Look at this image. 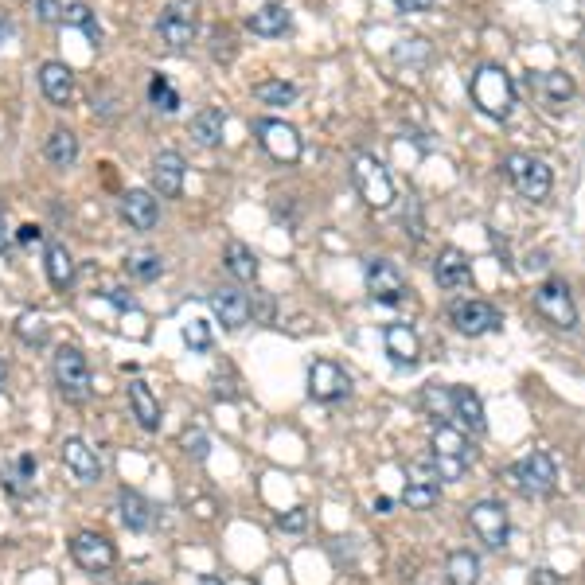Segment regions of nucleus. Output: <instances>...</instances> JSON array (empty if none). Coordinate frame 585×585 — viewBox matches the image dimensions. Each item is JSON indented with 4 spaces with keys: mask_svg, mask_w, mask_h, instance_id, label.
Masks as SVG:
<instances>
[{
    "mask_svg": "<svg viewBox=\"0 0 585 585\" xmlns=\"http://www.w3.org/2000/svg\"><path fill=\"white\" fill-rule=\"evenodd\" d=\"M472 102L480 106V114H488L492 121H507L511 106H515V82L504 67L496 63H484L476 75H472Z\"/></svg>",
    "mask_w": 585,
    "mask_h": 585,
    "instance_id": "f257e3e1",
    "label": "nucleus"
},
{
    "mask_svg": "<svg viewBox=\"0 0 585 585\" xmlns=\"http://www.w3.org/2000/svg\"><path fill=\"white\" fill-rule=\"evenodd\" d=\"M351 180H355V192H359V199H363L371 211H387L390 203H394V195H398L394 192L390 172L371 153L351 156Z\"/></svg>",
    "mask_w": 585,
    "mask_h": 585,
    "instance_id": "f03ea898",
    "label": "nucleus"
},
{
    "mask_svg": "<svg viewBox=\"0 0 585 585\" xmlns=\"http://www.w3.org/2000/svg\"><path fill=\"white\" fill-rule=\"evenodd\" d=\"M468 465H472V449L461 437V426L437 422V429H433V472H437V480H461Z\"/></svg>",
    "mask_w": 585,
    "mask_h": 585,
    "instance_id": "7ed1b4c3",
    "label": "nucleus"
},
{
    "mask_svg": "<svg viewBox=\"0 0 585 585\" xmlns=\"http://www.w3.org/2000/svg\"><path fill=\"white\" fill-rule=\"evenodd\" d=\"M507 176H511V188L531 199V203H546L550 199V188H554V172L543 156L531 153H511L507 156Z\"/></svg>",
    "mask_w": 585,
    "mask_h": 585,
    "instance_id": "20e7f679",
    "label": "nucleus"
},
{
    "mask_svg": "<svg viewBox=\"0 0 585 585\" xmlns=\"http://www.w3.org/2000/svg\"><path fill=\"white\" fill-rule=\"evenodd\" d=\"M156 32L172 51L192 47L195 36H199V4L195 0H168L160 20H156Z\"/></svg>",
    "mask_w": 585,
    "mask_h": 585,
    "instance_id": "39448f33",
    "label": "nucleus"
},
{
    "mask_svg": "<svg viewBox=\"0 0 585 585\" xmlns=\"http://www.w3.org/2000/svg\"><path fill=\"white\" fill-rule=\"evenodd\" d=\"M535 305L554 328H562V332L578 328V305H574V293H570V285L562 277H546L539 285V293H535Z\"/></svg>",
    "mask_w": 585,
    "mask_h": 585,
    "instance_id": "423d86ee",
    "label": "nucleus"
},
{
    "mask_svg": "<svg viewBox=\"0 0 585 585\" xmlns=\"http://www.w3.org/2000/svg\"><path fill=\"white\" fill-rule=\"evenodd\" d=\"M51 371H55V383L67 398H86L90 394V363L78 348H71V344L55 348Z\"/></svg>",
    "mask_w": 585,
    "mask_h": 585,
    "instance_id": "0eeeda50",
    "label": "nucleus"
},
{
    "mask_svg": "<svg viewBox=\"0 0 585 585\" xmlns=\"http://www.w3.org/2000/svg\"><path fill=\"white\" fill-rule=\"evenodd\" d=\"M71 554H75V562L86 574H110L117 566L114 543L106 535H98V531H78L71 539Z\"/></svg>",
    "mask_w": 585,
    "mask_h": 585,
    "instance_id": "6e6552de",
    "label": "nucleus"
},
{
    "mask_svg": "<svg viewBox=\"0 0 585 585\" xmlns=\"http://www.w3.org/2000/svg\"><path fill=\"white\" fill-rule=\"evenodd\" d=\"M254 133H258L262 149H266L273 160H281V164H293V160H301V137H297V129H293L289 121L262 117V121L254 125Z\"/></svg>",
    "mask_w": 585,
    "mask_h": 585,
    "instance_id": "1a4fd4ad",
    "label": "nucleus"
},
{
    "mask_svg": "<svg viewBox=\"0 0 585 585\" xmlns=\"http://www.w3.org/2000/svg\"><path fill=\"white\" fill-rule=\"evenodd\" d=\"M468 523H472V531L480 535V543H488L492 550L507 546L511 519H507V507L500 504V500H480V504L468 511Z\"/></svg>",
    "mask_w": 585,
    "mask_h": 585,
    "instance_id": "9d476101",
    "label": "nucleus"
},
{
    "mask_svg": "<svg viewBox=\"0 0 585 585\" xmlns=\"http://www.w3.org/2000/svg\"><path fill=\"white\" fill-rule=\"evenodd\" d=\"M515 484H519L523 492H531V496L554 492V488H558V465H554V457H550L546 449H535L523 465H515Z\"/></svg>",
    "mask_w": 585,
    "mask_h": 585,
    "instance_id": "9b49d317",
    "label": "nucleus"
},
{
    "mask_svg": "<svg viewBox=\"0 0 585 585\" xmlns=\"http://www.w3.org/2000/svg\"><path fill=\"white\" fill-rule=\"evenodd\" d=\"M309 394L316 402H340V398H348L351 394V379L344 375L340 363H332V359H312Z\"/></svg>",
    "mask_w": 585,
    "mask_h": 585,
    "instance_id": "f8f14e48",
    "label": "nucleus"
},
{
    "mask_svg": "<svg viewBox=\"0 0 585 585\" xmlns=\"http://www.w3.org/2000/svg\"><path fill=\"white\" fill-rule=\"evenodd\" d=\"M363 277H367V293H371L375 301L394 305V301L406 297V281H402V273H398V266H394L390 258H367Z\"/></svg>",
    "mask_w": 585,
    "mask_h": 585,
    "instance_id": "ddd939ff",
    "label": "nucleus"
},
{
    "mask_svg": "<svg viewBox=\"0 0 585 585\" xmlns=\"http://www.w3.org/2000/svg\"><path fill=\"white\" fill-rule=\"evenodd\" d=\"M39 90H43V98H47L51 106L67 110V106L75 102V71H71L67 63L47 59V63L39 67Z\"/></svg>",
    "mask_w": 585,
    "mask_h": 585,
    "instance_id": "4468645a",
    "label": "nucleus"
},
{
    "mask_svg": "<svg viewBox=\"0 0 585 585\" xmlns=\"http://www.w3.org/2000/svg\"><path fill=\"white\" fill-rule=\"evenodd\" d=\"M121 219L133 227V231H153L160 223V199L145 188H129L121 195Z\"/></svg>",
    "mask_w": 585,
    "mask_h": 585,
    "instance_id": "2eb2a0df",
    "label": "nucleus"
},
{
    "mask_svg": "<svg viewBox=\"0 0 585 585\" xmlns=\"http://www.w3.org/2000/svg\"><path fill=\"white\" fill-rule=\"evenodd\" d=\"M184 180H188V160H184V156L172 153V149L156 153V160H153V188H156V195H164V199H176V195L184 192Z\"/></svg>",
    "mask_w": 585,
    "mask_h": 585,
    "instance_id": "dca6fc26",
    "label": "nucleus"
},
{
    "mask_svg": "<svg viewBox=\"0 0 585 585\" xmlns=\"http://www.w3.org/2000/svg\"><path fill=\"white\" fill-rule=\"evenodd\" d=\"M449 316H453V328L461 336H484V332L500 328V312L492 309L488 301H461Z\"/></svg>",
    "mask_w": 585,
    "mask_h": 585,
    "instance_id": "f3484780",
    "label": "nucleus"
},
{
    "mask_svg": "<svg viewBox=\"0 0 585 585\" xmlns=\"http://www.w3.org/2000/svg\"><path fill=\"white\" fill-rule=\"evenodd\" d=\"M211 312L219 316L223 328H242L250 320V297L242 293V285H219L211 293Z\"/></svg>",
    "mask_w": 585,
    "mask_h": 585,
    "instance_id": "a211bd4d",
    "label": "nucleus"
},
{
    "mask_svg": "<svg viewBox=\"0 0 585 585\" xmlns=\"http://www.w3.org/2000/svg\"><path fill=\"white\" fill-rule=\"evenodd\" d=\"M63 465L71 468V476H75L78 484H98L102 480V461H98V453L82 437H67L63 441Z\"/></svg>",
    "mask_w": 585,
    "mask_h": 585,
    "instance_id": "6ab92c4d",
    "label": "nucleus"
},
{
    "mask_svg": "<svg viewBox=\"0 0 585 585\" xmlns=\"http://www.w3.org/2000/svg\"><path fill=\"white\" fill-rule=\"evenodd\" d=\"M433 277H437V285L441 289H461L472 281V262H468L465 250H457V246H445L441 254H437V262H433Z\"/></svg>",
    "mask_w": 585,
    "mask_h": 585,
    "instance_id": "aec40b11",
    "label": "nucleus"
},
{
    "mask_svg": "<svg viewBox=\"0 0 585 585\" xmlns=\"http://www.w3.org/2000/svg\"><path fill=\"white\" fill-rule=\"evenodd\" d=\"M437 500H441V480H437V472L429 465H418L414 468V480H410L406 492H402V504L414 507V511H429Z\"/></svg>",
    "mask_w": 585,
    "mask_h": 585,
    "instance_id": "412c9836",
    "label": "nucleus"
},
{
    "mask_svg": "<svg viewBox=\"0 0 585 585\" xmlns=\"http://www.w3.org/2000/svg\"><path fill=\"white\" fill-rule=\"evenodd\" d=\"M387 351L398 367H414L418 355H422V344H418V332L410 324H390L387 328Z\"/></svg>",
    "mask_w": 585,
    "mask_h": 585,
    "instance_id": "4be33fe9",
    "label": "nucleus"
},
{
    "mask_svg": "<svg viewBox=\"0 0 585 585\" xmlns=\"http://www.w3.org/2000/svg\"><path fill=\"white\" fill-rule=\"evenodd\" d=\"M117 507H121V519H125V527L129 531H149L153 527V504L141 496V492H133V488H121L117 492Z\"/></svg>",
    "mask_w": 585,
    "mask_h": 585,
    "instance_id": "5701e85b",
    "label": "nucleus"
},
{
    "mask_svg": "<svg viewBox=\"0 0 585 585\" xmlns=\"http://www.w3.org/2000/svg\"><path fill=\"white\" fill-rule=\"evenodd\" d=\"M449 402H453V414L461 418V426L472 429V433H484L488 422H484V402H480V394L472 387H457L449 394Z\"/></svg>",
    "mask_w": 585,
    "mask_h": 585,
    "instance_id": "b1692460",
    "label": "nucleus"
},
{
    "mask_svg": "<svg viewBox=\"0 0 585 585\" xmlns=\"http://www.w3.org/2000/svg\"><path fill=\"white\" fill-rule=\"evenodd\" d=\"M223 125H227V114H223L219 106H207V110H199V114L192 117L188 133L195 137V145H203V149H215V145L223 141Z\"/></svg>",
    "mask_w": 585,
    "mask_h": 585,
    "instance_id": "393cba45",
    "label": "nucleus"
},
{
    "mask_svg": "<svg viewBox=\"0 0 585 585\" xmlns=\"http://www.w3.org/2000/svg\"><path fill=\"white\" fill-rule=\"evenodd\" d=\"M246 28L254 32V36H285L289 32V8L285 4H266V8H258V12H250L246 16Z\"/></svg>",
    "mask_w": 585,
    "mask_h": 585,
    "instance_id": "a878e982",
    "label": "nucleus"
},
{
    "mask_svg": "<svg viewBox=\"0 0 585 585\" xmlns=\"http://www.w3.org/2000/svg\"><path fill=\"white\" fill-rule=\"evenodd\" d=\"M129 406H133V414H137V426L156 433L160 429V402H156V394L149 390V383H129Z\"/></svg>",
    "mask_w": 585,
    "mask_h": 585,
    "instance_id": "bb28decb",
    "label": "nucleus"
},
{
    "mask_svg": "<svg viewBox=\"0 0 585 585\" xmlns=\"http://www.w3.org/2000/svg\"><path fill=\"white\" fill-rule=\"evenodd\" d=\"M43 160L55 168H71L78 160V137L71 129H51L43 141Z\"/></svg>",
    "mask_w": 585,
    "mask_h": 585,
    "instance_id": "cd10ccee",
    "label": "nucleus"
},
{
    "mask_svg": "<svg viewBox=\"0 0 585 585\" xmlns=\"http://www.w3.org/2000/svg\"><path fill=\"white\" fill-rule=\"evenodd\" d=\"M43 262H47V281L55 289H71L75 285V262H71V250L63 242H51L47 254H43Z\"/></svg>",
    "mask_w": 585,
    "mask_h": 585,
    "instance_id": "c85d7f7f",
    "label": "nucleus"
},
{
    "mask_svg": "<svg viewBox=\"0 0 585 585\" xmlns=\"http://www.w3.org/2000/svg\"><path fill=\"white\" fill-rule=\"evenodd\" d=\"M223 258H227V270L242 281V285H250L254 277H258V258H254V250L250 246H242L238 238L227 242V250H223Z\"/></svg>",
    "mask_w": 585,
    "mask_h": 585,
    "instance_id": "c756f323",
    "label": "nucleus"
},
{
    "mask_svg": "<svg viewBox=\"0 0 585 585\" xmlns=\"http://www.w3.org/2000/svg\"><path fill=\"white\" fill-rule=\"evenodd\" d=\"M445 574L453 585H476L480 582V558L472 550H453L445 562Z\"/></svg>",
    "mask_w": 585,
    "mask_h": 585,
    "instance_id": "7c9ffc66",
    "label": "nucleus"
},
{
    "mask_svg": "<svg viewBox=\"0 0 585 585\" xmlns=\"http://www.w3.org/2000/svg\"><path fill=\"white\" fill-rule=\"evenodd\" d=\"M535 86L543 90L550 102H570V98L578 94L574 78L566 75V71H543V75H535Z\"/></svg>",
    "mask_w": 585,
    "mask_h": 585,
    "instance_id": "2f4dec72",
    "label": "nucleus"
},
{
    "mask_svg": "<svg viewBox=\"0 0 585 585\" xmlns=\"http://www.w3.org/2000/svg\"><path fill=\"white\" fill-rule=\"evenodd\" d=\"M254 94L266 102V106H293L297 102V82H285V78H266V82H258L254 86Z\"/></svg>",
    "mask_w": 585,
    "mask_h": 585,
    "instance_id": "473e14b6",
    "label": "nucleus"
},
{
    "mask_svg": "<svg viewBox=\"0 0 585 585\" xmlns=\"http://www.w3.org/2000/svg\"><path fill=\"white\" fill-rule=\"evenodd\" d=\"M125 270L133 273L137 281H156L164 266H160V254H153V250H133L129 262H125Z\"/></svg>",
    "mask_w": 585,
    "mask_h": 585,
    "instance_id": "72a5a7b5",
    "label": "nucleus"
},
{
    "mask_svg": "<svg viewBox=\"0 0 585 585\" xmlns=\"http://www.w3.org/2000/svg\"><path fill=\"white\" fill-rule=\"evenodd\" d=\"M16 336H20L24 344H32V348H43V344H47V320H43L39 312H24V316L16 320Z\"/></svg>",
    "mask_w": 585,
    "mask_h": 585,
    "instance_id": "f704fd0d",
    "label": "nucleus"
},
{
    "mask_svg": "<svg viewBox=\"0 0 585 585\" xmlns=\"http://www.w3.org/2000/svg\"><path fill=\"white\" fill-rule=\"evenodd\" d=\"M149 102H153L156 110H164V114L180 110V94L168 86V78L164 75H153V82H149Z\"/></svg>",
    "mask_w": 585,
    "mask_h": 585,
    "instance_id": "c9c22d12",
    "label": "nucleus"
},
{
    "mask_svg": "<svg viewBox=\"0 0 585 585\" xmlns=\"http://www.w3.org/2000/svg\"><path fill=\"white\" fill-rule=\"evenodd\" d=\"M184 344L192 351H211V324H203V320L184 324Z\"/></svg>",
    "mask_w": 585,
    "mask_h": 585,
    "instance_id": "e433bc0d",
    "label": "nucleus"
},
{
    "mask_svg": "<svg viewBox=\"0 0 585 585\" xmlns=\"http://www.w3.org/2000/svg\"><path fill=\"white\" fill-rule=\"evenodd\" d=\"M180 449H188V457H207V449H211V437L203 433V429H184L180 433Z\"/></svg>",
    "mask_w": 585,
    "mask_h": 585,
    "instance_id": "4c0bfd02",
    "label": "nucleus"
},
{
    "mask_svg": "<svg viewBox=\"0 0 585 585\" xmlns=\"http://www.w3.org/2000/svg\"><path fill=\"white\" fill-rule=\"evenodd\" d=\"M63 20H67V24H75V28H82V32H90V39H98V24H94V12H90L86 4H75V8H67V12H63Z\"/></svg>",
    "mask_w": 585,
    "mask_h": 585,
    "instance_id": "58836bf2",
    "label": "nucleus"
},
{
    "mask_svg": "<svg viewBox=\"0 0 585 585\" xmlns=\"http://www.w3.org/2000/svg\"><path fill=\"white\" fill-rule=\"evenodd\" d=\"M281 531H305L309 527V507H289L281 519H277Z\"/></svg>",
    "mask_w": 585,
    "mask_h": 585,
    "instance_id": "ea45409f",
    "label": "nucleus"
},
{
    "mask_svg": "<svg viewBox=\"0 0 585 585\" xmlns=\"http://www.w3.org/2000/svg\"><path fill=\"white\" fill-rule=\"evenodd\" d=\"M36 12L43 24H51V20H63V4L59 0H36Z\"/></svg>",
    "mask_w": 585,
    "mask_h": 585,
    "instance_id": "a19ab883",
    "label": "nucleus"
},
{
    "mask_svg": "<svg viewBox=\"0 0 585 585\" xmlns=\"http://www.w3.org/2000/svg\"><path fill=\"white\" fill-rule=\"evenodd\" d=\"M398 4V12H426L433 0H394Z\"/></svg>",
    "mask_w": 585,
    "mask_h": 585,
    "instance_id": "79ce46f5",
    "label": "nucleus"
},
{
    "mask_svg": "<svg viewBox=\"0 0 585 585\" xmlns=\"http://www.w3.org/2000/svg\"><path fill=\"white\" fill-rule=\"evenodd\" d=\"M16 238H20L24 246H32V242L39 238V227H32V223H28V227H20V231H16Z\"/></svg>",
    "mask_w": 585,
    "mask_h": 585,
    "instance_id": "37998d69",
    "label": "nucleus"
},
{
    "mask_svg": "<svg viewBox=\"0 0 585 585\" xmlns=\"http://www.w3.org/2000/svg\"><path fill=\"white\" fill-rule=\"evenodd\" d=\"M20 472H24V476H32V468H36V461H32V457H20Z\"/></svg>",
    "mask_w": 585,
    "mask_h": 585,
    "instance_id": "c03bdc74",
    "label": "nucleus"
},
{
    "mask_svg": "<svg viewBox=\"0 0 585 585\" xmlns=\"http://www.w3.org/2000/svg\"><path fill=\"white\" fill-rule=\"evenodd\" d=\"M8 32H12V24H8V16H4V12H0V43H4V39H8Z\"/></svg>",
    "mask_w": 585,
    "mask_h": 585,
    "instance_id": "a18cd8bd",
    "label": "nucleus"
},
{
    "mask_svg": "<svg viewBox=\"0 0 585 585\" xmlns=\"http://www.w3.org/2000/svg\"><path fill=\"white\" fill-rule=\"evenodd\" d=\"M8 250V231H4V211H0V254Z\"/></svg>",
    "mask_w": 585,
    "mask_h": 585,
    "instance_id": "49530a36",
    "label": "nucleus"
},
{
    "mask_svg": "<svg viewBox=\"0 0 585 585\" xmlns=\"http://www.w3.org/2000/svg\"><path fill=\"white\" fill-rule=\"evenodd\" d=\"M375 507H379V511H390V507H394V500H387V496H379V500H375Z\"/></svg>",
    "mask_w": 585,
    "mask_h": 585,
    "instance_id": "de8ad7c7",
    "label": "nucleus"
},
{
    "mask_svg": "<svg viewBox=\"0 0 585 585\" xmlns=\"http://www.w3.org/2000/svg\"><path fill=\"white\" fill-rule=\"evenodd\" d=\"M4 383H8V367H4V359H0V390H4Z\"/></svg>",
    "mask_w": 585,
    "mask_h": 585,
    "instance_id": "09e8293b",
    "label": "nucleus"
},
{
    "mask_svg": "<svg viewBox=\"0 0 585 585\" xmlns=\"http://www.w3.org/2000/svg\"><path fill=\"white\" fill-rule=\"evenodd\" d=\"M199 585H223V582H219V578H203Z\"/></svg>",
    "mask_w": 585,
    "mask_h": 585,
    "instance_id": "8fccbe9b",
    "label": "nucleus"
},
{
    "mask_svg": "<svg viewBox=\"0 0 585 585\" xmlns=\"http://www.w3.org/2000/svg\"><path fill=\"white\" fill-rule=\"evenodd\" d=\"M137 585H153V582H137Z\"/></svg>",
    "mask_w": 585,
    "mask_h": 585,
    "instance_id": "3c124183",
    "label": "nucleus"
}]
</instances>
